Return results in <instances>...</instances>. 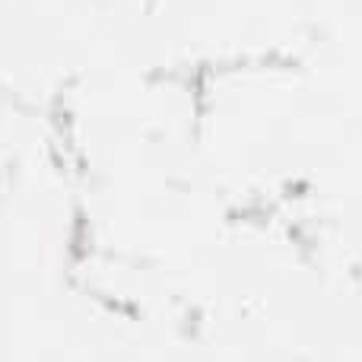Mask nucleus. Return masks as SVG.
Instances as JSON below:
<instances>
[]
</instances>
